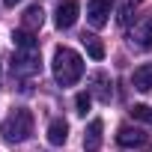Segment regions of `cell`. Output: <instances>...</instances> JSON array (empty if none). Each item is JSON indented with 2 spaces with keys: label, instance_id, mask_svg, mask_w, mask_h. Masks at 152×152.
I'll list each match as a JSON object with an SVG mask.
<instances>
[{
  "label": "cell",
  "instance_id": "cell-9",
  "mask_svg": "<svg viewBox=\"0 0 152 152\" xmlns=\"http://www.w3.org/2000/svg\"><path fill=\"white\" fill-rule=\"evenodd\" d=\"M102 131H104V122L102 119H93L87 125V134H84V149L87 152H96L102 146Z\"/></svg>",
  "mask_w": 152,
  "mask_h": 152
},
{
  "label": "cell",
  "instance_id": "cell-2",
  "mask_svg": "<svg viewBox=\"0 0 152 152\" xmlns=\"http://www.w3.org/2000/svg\"><path fill=\"white\" fill-rule=\"evenodd\" d=\"M3 140L6 143H24L30 134H33V113L27 110V107H18V110H12L6 119H3Z\"/></svg>",
  "mask_w": 152,
  "mask_h": 152
},
{
  "label": "cell",
  "instance_id": "cell-12",
  "mask_svg": "<svg viewBox=\"0 0 152 152\" xmlns=\"http://www.w3.org/2000/svg\"><path fill=\"white\" fill-rule=\"evenodd\" d=\"M42 21H45V9L42 6H30L24 12V30H36V27H42Z\"/></svg>",
  "mask_w": 152,
  "mask_h": 152
},
{
  "label": "cell",
  "instance_id": "cell-1",
  "mask_svg": "<svg viewBox=\"0 0 152 152\" xmlns=\"http://www.w3.org/2000/svg\"><path fill=\"white\" fill-rule=\"evenodd\" d=\"M54 78L60 87H75L81 78H84V60L78 51H72V48H57L54 51Z\"/></svg>",
  "mask_w": 152,
  "mask_h": 152
},
{
  "label": "cell",
  "instance_id": "cell-18",
  "mask_svg": "<svg viewBox=\"0 0 152 152\" xmlns=\"http://www.w3.org/2000/svg\"><path fill=\"white\" fill-rule=\"evenodd\" d=\"M3 3H6V6H15V3H21V0H3Z\"/></svg>",
  "mask_w": 152,
  "mask_h": 152
},
{
  "label": "cell",
  "instance_id": "cell-10",
  "mask_svg": "<svg viewBox=\"0 0 152 152\" xmlns=\"http://www.w3.org/2000/svg\"><path fill=\"white\" fill-rule=\"evenodd\" d=\"M131 84H134V90H140V93H149V90H152V63L137 66V69L131 72Z\"/></svg>",
  "mask_w": 152,
  "mask_h": 152
},
{
  "label": "cell",
  "instance_id": "cell-17",
  "mask_svg": "<svg viewBox=\"0 0 152 152\" xmlns=\"http://www.w3.org/2000/svg\"><path fill=\"white\" fill-rule=\"evenodd\" d=\"M131 12H134V0H128V3H125V6L119 9V24H122V27H125V24L131 21Z\"/></svg>",
  "mask_w": 152,
  "mask_h": 152
},
{
  "label": "cell",
  "instance_id": "cell-15",
  "mask_svg": "<svg viewBox=\"0 0 152 152\" xmlns=\"http://www.w3.org/2000/svg\"><path fill=\"white\" fill-rule=\"evenodd\" d=\"M90 104H93V96H90V93H78V99H75V107H78V113H81V116H87Z\"/></svg>",
  "mask_w": 152,
  "mask_h": 152
},
{
  "label": "cell",
  "instance_id": "cell-7",
  "mask_svg": "<svg viewBox=\"0 0 152 152\" xmlns=\"http://www.w3.org/2000/svg\"><path fill=\"white\" fill-rule=\"evenodd\" d=\"M131 45L134 48H140V51H152V18H146V21H140L134 30H131Z\"/></svg>",
  "mask_w": 152,
  "mask_h": 152
},
{
  "label": "cell",
  "instance_id": "cell-14",
  "mask_svg": "<svg viewBox=\"0 0 152 152\" xmlns=\"http://www.w3.org/2000/svg\"><path fill=\"white\" fill-rule=\"evenodd\" d=\"M84 45H87V54L93 60H104V45L96 39V36H84Z\"/></svg>",
  "mask_w": 152,
  "mask_h": 152
},
{
  "label": "cell",
  "instance_id": "cell-8",
  "mask_svg": "<svg viewBox=\"0 0 152 152\" xmlns=\"http://www.w3.org/2000/svg\"><path fill=\"white\" fill-rule=\"evenodd\" d=\"M69 140V122L66 119H51L48 125V143L51 146H66Z\"/></svg>",
  "mask_w": 152,
  "mask_h": 152
},
{
  "label": "cell",
  "instance_id": "cell-4",
  "mask_svg": "<svg viewBox=\"0 0 152 152\" xmlns=\"http://www.w3.org/2000/svg\"><path fill=\"white\" fill-rule=\"evenodd\" d=\"M116 143H119L122 149H149L152 137H149L143 128H137V125H122V128L116 131Z\"/></svg>",
  "mask_w": 152,
  "mask_h": 152
},
{
  "label": "cell",
  "instance_id": "cell-5",
  "mask_svg": "<svg viewBox=\"0 0 152 152\" xmlns=\"http://www.w3.org/2000/svg\"><path fill=\"white\" fill-rule=\"evenodd\" d=\"M78 15H81V3L78 0H63V3L57 6V12H54V24L60 30H69V27H75Z\"/></svg>",
  "mask_w": 152,
  "mask_h": 152
},
{
  "label": "cell",
  "instance_id": "cell-6",
  "mask_svg": "<svg viewBox=\"0 0 152 152\" xmlns=\"http://www.w3.org/2000/svg\"><path fill=\"white\" fill-rule=\"evenodd\" d=\"M110 9H113V0H90V3H87V21L99 30V27L107 24Z\"/></svg>",
  "mask_w": 152,
  "mask_h": 152
},
{
  "label": "cell",
  "instance_id": "cell-11",
  "mask_svg": "<svg viewBox=\"0 0 152 152\" xmlns=\"http://www.w3.org/2000/svg\"><path fill=\"white\" fill-rule=\"evenodd\" d=\"M12 42H15L18 51H33V48H36V36H33L30 30H24V27L12 33Z\"/></svg>",
  "mask_w": 152,
  "mask_h": 152
},
{
  "label": "cell",
  "instance_id": "cell-16",
  "mask_svg": "<svg viewBox=\"0 0 152 152\" xmlns=\"http://www.w3.org/2000/svg\"><path fill=\"white\" fill-rule=\"evenodd\" d=\"M131 116L140 119V122H152V107H146V104H134V107H131Z\"/></svg>",
  "mask_w": 152,
  "mask_h": 152
},
{
  "label": "cell",
  "instance_id": "cell-3",
  "mask_svg": "<svg viewBox=\"0 0 152 152\" xmlns=\"http://www.w3.org/2000/svg\"><path fill=\"white\" fill-rule=\"evenodd\" d=\"M36 72H42L39 48H33V51H15V57H12V75L30 78V75H36Z\"/></svg>",
  "mask_w": 152,
  "mask_h": 152
},
{
  "label": "cell",
  "instance_id": "cell-13",
  "mask_svg": "<svg viewBox=\"0 0 152 152\" xmlns=\"http://www.w3.org/2000/svg\"><path fill=\"white\" fill-rule=\"evenodd\" d=\"M93 84H96V96H99L102 102H110L113 93L107 90V75H104V72H96V75H93Z\"/></svg>",
  "mask_w": 152,
  "mask_h": 152
}]
</instances>
